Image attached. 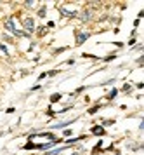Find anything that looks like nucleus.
<instances>
[{
  "instance_id": "1",
  "label": "nucleus",
  "mask_w": 144,
  "mask_h": 155,
  "mask_svg": "<svg viewBox=\"0 0 144 155\" xmlns=\"http://www.w3.org/2000/svg\"><path fill=\"white\" fill-rule=\"evenodd\" d=\"M5 28L11 32V33H14V35H19V37H23L25 33L23 32H19V30H16V26H14V19L12 17H9L7 21H5Z\"/></svg>"
},
{
  "instance_id": "2",
  "label": "nucleus",
  "mask_w": 144,
  "mask_h": 155,
  "mask_svg": "<svg viewBox=\"0 0 144 155\" xmlns=\"http://www.w3.org/2000/svg\"><path fill=\"white\" fill-rule=\"evenodd\" d=\"M23 26H25V30H26V32H30V33H31V32L35 30V21H33L31 17H25V19H23Z\"/></svg>"
},
{
  "instance_id": "3",
  "label": "nucleus",
  "mask_w": 144,
  "mask_h": 155,
  "mask_svg": "<svg viewBox=\"0 0 144 155\" xmlns=\"http://www.w3.org/2000/svg\"><path fill=\"white\" fill-rule=\"evenodd\" d=\"M89 38V33H76V46H82Z\"/></svg>"
},
{
  "instance_id": "4",
  "label": "nucleus",
  "mask_w": 144,
  "mask_h": 155,
  "mask_svg": "<svg viewBox=\"0 0 144 155\" xmlns=\"http://www.w3.org/2000/svg\"><path fill=\"white\" fill-rule=\"evenodd\" d=\"M61 14H64L66 17H75V16H76L75 11H68V9H64V7H61Z\"/></svg>"
},
{
  "instance_id": "5",
  "label": "nucleus",
  "mask_w": 144,
  "mask_h": 155,
  "mask_svg": "<svg viewBox=\"0 0 144 155\" xmlns=\"http://www.w3.org/2000/svg\"><path fill=\"white\" fill-rule=\"evenodd\" d=\"M92 132H94V134H104V129H102V127H92Z\"/></svg>"
},
{
  "instance_id": "6",
  "label": "nucleus",
  "mask_w": 144,
  "mask_h": 155,
  "mask_svg": "<svg viewBox=\"0 0 144 155\" xmlns=\"http://www.w3.org/2000/svg\"><path fill=\"white\" fill-rule=\"evenodd\" d=\"M89 19H90V12L84 11V14H82V21H89Z\"/></svg>"
},
{
  "instance_id": "7",
  "label": "nucleus",
  "mask_w": 144,
  "mask_h": 155,
  "mask_svg": "<svg viewBox=\"0 0 144 155\" xmlns=\"http://www.w3.org/2000/svg\"><path fill=\"white\" fill-rule=\"evenodd\" d=\"M59 99H61V94H52L50 96V103H57Z\"/></svg>"
},
{
  "instance_id": "8",
  "label": "nucleus",
  "mask_w": 144,
  "mask_h": 155,
  "mask_svg": "<svg viewBox=\"0 0 144 155\" xmlns=\"http://www.w3.org/2000/svg\"><path fill=\"white\" fill-rule=\"evenodd\" d=\"M115 96H116V89H113V91H111V93L108 94V99H113Z\"/></svg>"
},
{
  "instance_id": "9",
  "label": "nucleus",
  "mask_w": 144,
  "mask_h": 155,
  "mask_svg": "<svg viewBox=\"0 0 144 155\" xmlns=\"http://www.w3.org/2000/svg\"><path fill=\"white\" fill-rule=\"evenodd\" d=\"M0 51H2V52H5V54H9V51H7V47L4 46V44H0Z\"/></svg>"
},
{
  "instance_id": "10",
  "label": "nucleus",
  "mask_w": 144,
  "mask_h": 155,
  "mask_svg": "<svg viewBox=\"0 0 144 155\" xmlns=\"http://www.w3.org/2000/svg\"><path fill=\"white\" fill-rule=\"evenodd\" d=\"M38 16H40V17H44V16H45V7H42V9H40V12H38Z\"/></svg>"
},
{
  "instance_id": "11",
  "label": "nucleus",
  "mask_w": 144,
  "mask_h": 155,
  "mask_svg": "<svg viewBox=\"0 0 144 155\" xmlns=\"http://www.w3.org/2000/svg\"><path fill=\"white\" fill-rule=\"evenodd\" d=\"M129 89H130V84H125V85H123V91H125V93H127Z\"/></svg>"
},
{
  "instance_id": "12",
  "label": "nucleus",
  "mask_w": 144,
  "mask_h": 155,
  "mask_svg": "<svg viewBox=\"0 0 144 155\" xmlns=\"http://www.w3.org/2000/svg\"><path fill=\"white\" fill-rule=\"evenodd\" d=\"M33 4H35V2H33V0H26V5H28V7H31Z\"/></svg>"
},
{
  "instance_id": "13",
  "label": "nucleus",
  "mask_w": 144,
  "mask_h": 155,
  "mask_svg": "<svg viewBox=\"0 0 144 155\" xmlns=\"http://www.w3.org/2000/svg\"><path fill=\"white\" fill-rule=\"evenodd\" d=\"M71 155H76V153H71Z\"/></svg>"
}]
</instances>
